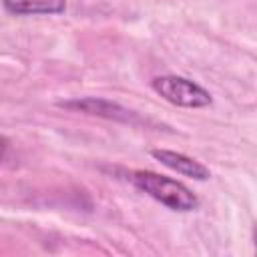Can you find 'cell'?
<instances>
[{"instance_id": "obj_2", "label": "cell", "mask_w": 257, "mask_h": 257, "mask_svg": "<svg viewBox=\"0 0 257 257\" xmlns=\"http://www.w3.org/2000/svg\"><path fill=\"white\" fill-rule=\"evenodd\" d=\"M153 90L163 96L167 102L175 104V106H183V108H203L207 104H211V94L209 90H205L201 84L183 78V76H157L151 82Z\"/></svg>"}, {"instance_id": "obj_4", "label": "cell", "mask_w": 257, "mask_h": 257, "mask_svg": "<svg viewBox=\"0 0 257 257\" xmlns=\"http://www.w3.org/2000/svg\"><path fill=\"white\" fill-rule=\"evenodd\" d=\"M151 155L159 163H163L165 167H169L171 171L181 173L185 177H191L195 181H205V179L211 177L209 169L203 163H199V161H195V159H191V157H187L183 153H175V151H169V149H153Z\"/></svg>"}, {"instance_id": "obj_6", "label": "cell", "mask_w": 257, "mask_h": 257, "mask_svg": "<svg viewBox=\"0 0 257 257\" xmlns=\"http://www.w3.org/2000/svg\"><path fill=\"white\" fill-rule=\"evenodd\" d=\"M6 149H8V141H6L4 137H0V159L4 157V153H6Z\"/></svg>"}, {"instance_id": "obj_1", "label": "cell", "mask_w": 257, "mask_h": 257, "mask_svg": "<svg viewBox=\"0 0 257 257\" xmlns=\"http://www.w3.org/2000/svg\"><path fill=\"white\" fill-rule=\"evenodd\" d=\"M126 179L139 191L147 193L149 197H153L155 201L163 203L173 211H193L199 205L197 195L189 187L165 175H159L153 171H131Z\"/></svg>"}, {"instance_id": "obj_5", "label": "cell", "mask_w": 257, "mask_h": 257, "mask_svg": "<svg viewBox=\"0 0 257 257\" xmlns=\"http://www.w3.org/2000/svg\"><path fill=\"white\" fill-rule=\"evenodd\" d=\"M6 12L16 16L36 14H60L66 8V0H2Z\"/></svg>"}, {"instance_id": "obj_3", "label": "cell", "mask_w": 257, "mask_h": 257, "mask_svg": "<svg viewBox=\"0 0 257 257\" xmlns=\"http://www.w3.org/2000/svg\"><path fill=\"white\" fill-rule=\"evenodd\" d=\"M58 104L62 108H70V110H78V112H86V114H94V116H104V118H114V120H122V122L137 120V114L133 110H128L112 100H106V98L86 96V98L62 100Z\"/></svg>"}]
</instances>
